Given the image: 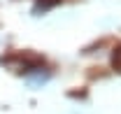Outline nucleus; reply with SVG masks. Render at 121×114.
Segmentation results:
<instances>
[{"instance_id":"1","label":"nucleus","mask_w":121,"mask_h":114,"mask_svg":"<svg viewBox=\"0 0 121 114\" xmlns=\"http://www.w3.org/2000/svg\"><path fill=\"white\" fill-rule=\"evenodd\" d=\"M112 68L117 72H121V47L114 49V54H112Z\"/></svg>"}]
</instances>
